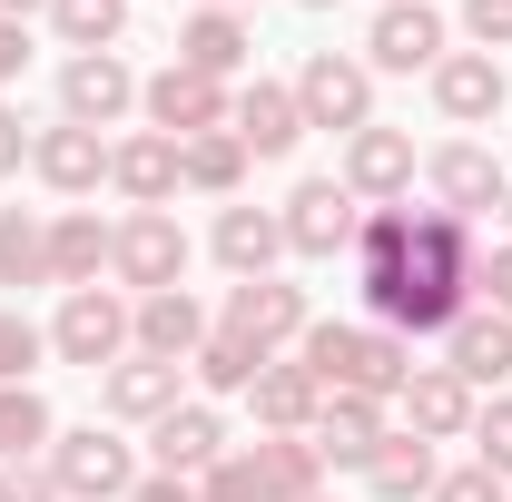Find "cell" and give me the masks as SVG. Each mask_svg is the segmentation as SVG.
<instances>
[{"mask_svg": "<svg viewBox=\"0 0 512 502\" xmlns=\"http://www.w3.org/2000/svg\"><path fill=\"white\" fill-rule=\"evenodd\" d=\"M453 286H463V237L453 217H375L365 237V296H375L394 325H444L453 315Z\"/></svg>", "mask_w": 512, "mask_h": 502, "instance_id": "obj_1", "label": "cell"}, {"mask_svg": "<svg viewBox=\"0 0 512 502\" xmlns=\"http://www.w3.org/2000/svg\"><path fill=\"white\" fill-rule=\"evenodd\" d=\"M60 483H69V493H119V483H128V453L109 434H79L60 453Z\"/></svg>", "mask_w": 512, "mask_h": 502, "instance_id": "obj_2", "label": "cell"}, {"mask_svg": "<svg viewBox=\"0 0 512 502\" xmlns=\"http://www.w3.org/2000/svg\"><path fill=\"white\" fill-rule=\"evenodd\" d=\"M227 325H237V345H266V335H286V325H296V296H286V286H237Z\"/></svg>", "mask_w": 512, "mask_h": 502, "instance_id": "obj_3", "label": "cell"}, {"mask_svg": "<svg viewBox=\"0 0 512 502\" xmlns=\"http://www.w3.org/2000/svg\"><path fill=\"white\" fill-rule=\"evenodd\" d=\"M60 345L79 355V365H99V355L119 345V306H109V296H79V306L60 315Z\"/></svg>", "mask_w": 512, "mask_h": 502, "instance_id": "obj_4", "label": "cell"}, {"mask_svg": "<svg viewBox=\"0 0 512 502\" xmlns=\"http://www.w3.org/2000/svg\"><path fill=\"white\" fill-rule=\"evenodd\" d=\"M345 227H355V207H345V188H306L296 197V247H345Z\"/></svg>", "mask_w": 512, "mask_h": 502, "instance_id": "obj_5", "label": "cell"}, {"mask_svg": "<svg viewBox=\"0 0 512 502\" xmlns=\"http://www.w3.org/2000/svg\"><path fill=\"white\" fill-rule=\"evenodd\" d=\"M119 256H128V276H148V286H168V276H178V227H168V217H138Z\"/></svg>", "mask_w": 512, "mask_h": 502, "instance_id": "obj_6", "label": "cell"}, {"mask_svg": "<svg viewBox=\"0 0 512 502\" xmlns=\"http://www.w3.org/2000/svg\"><path fill=\"white\" fill-rule=\"evenodd\" d=\"M375 60H384V69H414V60H434V20H424V10H384V30H375Z\"/></svg>", "mask_w": 512, "mask_h": 502, "instance_id": "obj_7", "label": "cell"}, {"mask_svg": "<svg viewBox=\"0 0 512 502\" xmlns=\"http://www.w3.org/2000/svg\"><path fill=\"white\" fill-rule=\"evenodd\" d=\"M119 99H128V69L119 60H79V69H69V109H79V119H109Z\"/></svg>", "mask_w": 512, "mask_h": 502, "instance_id": "obj_8", "label": "cell"}, {"mask_svg": "<svg viewBox=\"0 0 512 502\" xmlns=\"http://www.w3.org/2000/svg\"><path fill=\"white\" fill-rule=\"evenodd\" d=\"M306 109H316V119H365V79L335 69V60H316L306 69Z\"/></svg>", "mask_w": 512, "mask_h": 502, "instance_id": "obj_9", "label": "cell"}, {"mask_svg": "<svg viewBox=\"0 0 512 502\" xmlns=\"http://www.w3.org/2000/svg\"><path fill=\"white\" fill-rule=\"evenodd\" d=\"M493 99H503V79H493V60H453V69H444V109H453V119H483Z\"/></svg>", "mask_w": 512, "mask_h": 502, "instance_id": "obj_10", "label": "cell"}, {"mask_svg": "<svg viewBox=\"0 0 512 502\" xmlns=\"http://www.w3.org/2000/svg\"><path fill=\"white\" fill-rule=\"evenodd\" d=\"M148 99H158V119H168V128H207V119H217V89H207V79H178V69H168Z\"/></svg>", "mask_w": 512, "mask_h": 502, "instance_id": "obj_11", "label": "cell"}, {"mask_svg": "<svg viewBox=\"0 0 512 502\" xmlns=\"http://www.w3.org/2000/svg\"><path fill=\"white\" fill-rule=\"evenodd\" d=\"M434 178H444V197H463V207H483V197L503 188V178H493V158H483V148H453L444 168H434Z\"/></svg>", "mask_w": 512, "mask_h": 502, "instance_id": "obj_12", "label": "cell"}, {"mask_svg": "<svg viewBox=\"0 0 512 502\" xmlns=\"http://www.w3.org/2000/svg\"><path fill=\"white\" fill-rule=\"evenodd\" d=\"M296 138V99L286 89H256L247 99V148H286Z\"/></svg>", "mask_w": 512, "mask_h": 502, "instance_id": "obj_13", "label": "cell"}, {"mask_svg": "<svg viewBox=\"0 0 512 502\" xmlns=\"http://www.w3.org/2000/svg\"><path fill=\"white\" fill-rule=\"evenodd\" d=\"M40 168H50L60 188H79V178H99V138H89V128H69V138H50V148H40Z\"/></svg>", "mask_w": 512, "mask_h": 502, "instance_id": "obj_14", "label": "cell"}, {"mask_svg": "<svg viewBox=\"0 0 512 502\" xmlns=\"http://www.w3.org/2000/svg\"><path fill=\"white\" fill-rule=\"evenodd\" d=\"M217 247H227V266H266V256H276V227H266V217H247V207H237V217L217 227Z\"/></svg>", "mask_w": 512, "mask_h": 502, "instance_id": "obj_15", "label": "cell"}, {"mask_svg": "<svg viewBox=\"0 0 512 502\" xmlns=\"http://www.w3.org/2000/svg\"><path fill=\"white\" fill-rule=\"evenodd\" d=\"M158 453H168V463H207V453H217V424H207V414H168V424H158Z\"/></svg>", "mask_w": 512, "mask_h": 502, "instance_id": "obj_16", "label": "cell"}, {"mask_svg": "<svg viewBox=\"0 0 512 502\" xmlns=\"http://www.w3.org/2000/svg\"><path fill=\"white\" fill-rule=\"evenodd\" d=\"M512 365V325H463V375H503Z\"/></svg>", "mask_w": 512, "mask_h": 502, "instance_id": "obj_17", "label": "cell"}, {"mask_svg": "<svg viewBox=\"0 0 512 502\" xmlns=\"http://www.w3.org/2000/svg\"><path fill=\"white\" fill-rule=\"evenodd\" d=\"M404 168H414V158H404V138H365V148H355V178H365V188H394Z\"/></svg>", "mask_w": 512, "mask_h": 502, "instance_id": "obj_18", "label": "cell"}, {"mask_svg": "<svg viewBox=\"0 0 512 502\" xmlns=\"http://www.w3.org/2000/svg\"><path fill=\"white\" fill-rule=\"evenodd\" d=\"M0 276L20 286V276H40V237L20 227V217H0Z\"/></svg>", "mask_w": 512, "mask_h": 502, "instance_id": "obj_19", "label": "cell"}, {"mask_svg": "<svg viewBox=\"0 0 512 502\" xmlns=\"http://www.w3.org/2000/svg\"><path fill=\"white\" fill-rule=\"evenodd\" d=\"M40 443V394H0V453Z\"/></svg>", "mask_w": 512, "mask_h": 502, "instance_id": "obj_20", "label": "cell"}, {"mask_svg": "<svg viewBox=\"0 0 512 502\" xmlns=\"http://www.w3.org/2000/svg\"><path fill=\"white\" fill-rule=\"evenodd\" d=\"M197 335V306L188 296H158V306H148V345H188Z\"/></svg>", "mask_w": 512, "mask_h": 502, "instance_id": "obj_21", "label": "cell"}, {"mask_svg": "<svg viewBox=\"0 0 512 502\" xmlns=\"http://www.w3.org/2000/svg\"><path fill=\"white\" fill-rule=\"evenodd\" d=\"M414 424H463V384H414Z\"/></svg>", "mask_w": 512, "mask_h": 502, "instance_id": "obj_22", "label": "cell"}, {"mask_svg": "<svg viewBox=\"0 0 512 502\" xmlns=\"http://www.w3.org/2000/svg\"><path fill=\"white\" fill-rule=\"evenodd\" d=\"M119 404H128V414L168 404V365H128V375H119Z\"/></svg>", "mask_w": 512, "mask_h": 502, "instance_id": "obj_23", "label": "cell"}, {"mask_svg": "<svg viewBox=\"0 0 512 502\" xmlns=\"http://www.w3.org/2000/svg\"><path fill=\"white\" fill-rule=\"evenodd\" d=\"M30 355H40V335H30L20 315H0V375L20 384V375H30Z\"/></svg>", "mask_w": 512, "mask_h": 502, "instance_id": "obj_24", "label": "cell"}, {"mask_svg": "<svg viewBox=\"0 0 512 502\" xmlns=\"http://www.w3.org/2000/svg\"><path fill=\"white\" fill-rule=\"evenodd\" d=\"M60 20L79 40H109V30H119V0H60Z\"/></svg>", "mask_w": 512, "mask_h": 502, "instance_id": "obj_25", "label": "cell"}, {"mask_svg": "<svg viewBox=\"0 0 512 502\" xmlns=\"http://www.w3.org/2000/svg\"><path fill=\"white\" fill-rule=\"evenodd\" d=\"M119 178H128L138 197H158V188H168V148H128V158H119Z\"/></svg>", "mask_w": 512, "mask_h": 502, "instance_id": "obj_26", "label": "cell"}, {"mask_svg": "<svg viewBox=\"0 0 512 502\" xmlns=\"http://www.w3.org/2000/svg\"><path fill=\"white\" fill-rule=\"evenodd\" d=\"M188 60H197V69H227V60H237V30H227V20H197Z\"/></svg>", "mask_w": 512, "mask_h": 502, "instance_id": "obj_27", "label": "cell"}, {"mask_svg": "<svg viewBox=\"0 0 512 502\" xmlns=\"http://www.w3.org/2000/svg\"><path fill=\"white\" fill-rule=\"evenodd\" d=\"M256 404H266L276 424H296V414H306V375H266V394H256Z\"/></svg>", "mask_w": 512, "mask_h": 502, "instance_id": "obj_28", "label": "cell"}, {"mask_svg": "<svg viewBox=\"0 0 512 502\" xmlns=\"http://www.w3.org/2000/svg\"><path fill=\"white\" fill-rule=\"evenodd\" d=\"M375 483L384 493H414L424 483V453H375Z\"/></svg>", "mask_w": 512, "mask_h": 502, "instance_id": "obj_29", "label": "cell"}, {"mask_svg": "<svg viewBox=\"0 0 512 502\" xmlns=\"http://www.w3.org/2000/svg\"><path fill=\"white\" fill-rule=\"evenodd\" d=\"M69 266V276H79V266H99V227H60V247H50Z\"/></svg>", "mask_w": 512, "mask_h": 502, "instance_id": "obj_30", "label": "cell"}, {"mask_svg": "<svg viewBox=\"0 0 512 502\" xmlns=\"http://www.w3.org/2000/svg\"><path fill=\"white\" fill-rule=\"evenodd\" d=\"M483 453H493V463H512V404H493V414H483Z\"/></svg>", "mask_w": 512, "mask_h": 502, "instance_id": "obj_31", "label": "cell"}, {"mask_svg": "<svg viewBox=\"0 0 512 502\" xmlns=\"http://www.w3.org/2000/svg\"><path fill=\"white\" fill-rule=\"evenodd\" d=\"M473 30L483 40H512V0H473Z\"/></svg>", "mask_w": 512, "mask_h": 502, "instance_id": "obj_32", "label": "cell"}, {"mask_svg": "<svg viewBox=\"0 0 512 502\" xmlns=\"http://www.w3.org/2000/svg\"><path fill=\"white\" fill-rule=\"evenodd\" d=\"M444 502H503V493H493V473H463V483H444Z\"/></svg>", "mask_w": 512, "mask_h": 502, "instance_id": "obj_33", "label": "cell"}, {"mask_svg": "<svg viewBox=\"0 0 512 502\" xmlns=\"http://www.w3.org/2000/svg\"><path fill=\"white\" fill-rule=\"evenodd\" d=\"M30 60V50H20V30H10V20H0V79H10V69Z\"/></svg>", "mask_w": 512, "mask_h": 502, "instance_id": "obj_34", "label": "cell"}, {"mask_svg": "<svg viewBox=\"0 0 512 502\" xmlns=\"http://www.w3.org/2000/svg\"><path fill=\"white\" fill-rule=\"evenodd\" d=\"M0 502H50V483H20V473H10V493Z\"/></svg>", "mask_w": 512, "mask_h": 502, "instance_id": "obj_35", "label": "cell"}, {"mask_svg": "<svg viewBox=\"0 0 512 502\" xmlns=\"http://www.w3.org/2000/svg\"><path fill=\"white\" fill-rule=\"evenodd\" d=\"M483 286H493V296L512 306V256H493V276H483Z\"/></svg>", "mask_w": 512, "mask_h": 502, "instance_id": "obj_36", "label": "cell"}, {"mask_svg": "<svg viewBox=\"0 0 512 502\" xmlns=\"http://www.w3.org/2000/svg\"><path fill=\"white\" fill-rule=\"evenodd\" d=\"M10 158H20V128H10V119H0V168H10Z\"/></svg>", "mask_w": 512, "mask_h": 502, "instance_id": "obj_37", "label": "cell"}, {"mask_svg": "<svg viewBox=\"0 0 512 502\" xmlns=\"http://www.w3.org/2000/svg\"><path fill=\"white\" fill-rule=\"evenodd\" d=\"M138 502H188V493H178V483H148V493H138Z\"/></svg>", "mask_w": 512, "mask_h": 502, "instance_id": "obj_38", "label": "cell"}, {"mask_svg": "<svg viewBox=\"0 0 512 502\" xmlns=\"http://www.w3.org/2000/svg\"><path fill=\"white\" fill-rule=\"evenodd\" d=\"M0 10H10V0H0ZM20 10H30V0H20Z\"/></svg>", "mask_w": 512, "mask_h": 502, "instance_id": "obj_39", "label": "cell"}]
</instances>
